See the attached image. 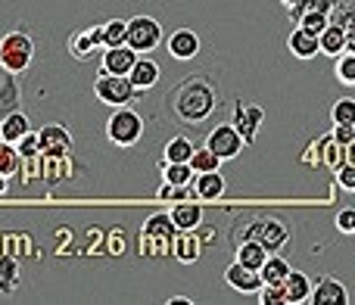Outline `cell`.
Masks as SVG:
<instances>
[{
	"instance_id": "cell-1",
	"label": "cell",
	"mask_w": 355,
	"mask_h": 305,
	"mask_svg": "<svg viewBox=\"0 0 355 305\" xmlns=\"http://www.w3.org/2000/svg\"><path fill=\"white\" fill-rule=\"evenodd\" d=\"M168 106H172V116L181 125H200L212 116V110L218 106V91L209 78L202 75H190V78L178 81L172 87V97H168Z\"/></svg>"
},
{
	"instance_id": "cell-2",
	"label": "cell",
	"mask_w": 355,
	"mask_h": 305,
	"mask_svg": "<svg viewBox=\"0 0 355 305\" xmlns=\"http://www.w3.org/2000/svg\"><path fill=\"white\" fill-rule=\"evenodd\" d=\"M175 234H178V225L172 221V215H166V212L150 215L141 227L137 250H141L144 256H166V252H172Z\"/></svg>"
},
{
	"instance_id": "cell-3",
	"label": "cell",
	"mask_w": 355,
	"mask_h": 305,
	"mask_svg": "<svg viewBox=\"0 0 355 305\" xmlns=\"http://www.w3.org/2000/svg\"><path fill=\"white\" fill-rule=\"evenodd\" d=\"M106 137H110L116 147H135L144 137V119L141 112L128 110V106H116L106 122Z\"/></svg>"
},
{
	"instance_id": "cell-4",
	"label": "cell",
	"mask_w": 355,
	"mask_h": 305,
	"mask_svg": "<svg viewBox=\"0 0 355 305\" xmlns=\"http://www.w3.org/2000/svg\"><path fill=\"white\" fill-rule=\"evenodd\" d=\"M31 56H35V41L25 31H10V35L0 37V66L10 75L25 72Z\"/></svg>"
},
{
	"instance_id": "cell-5",
	"label": "cell",
	"mask_w": 355,
	"mask_h": 305,
	"mask_svg": "<svg viewBox=\"0 0 355 305\" xmlns=\"http://www.w3.org/2000/svg\"><path fill=\"white\" fill-rule=\"evenodd\" d=\"M94 94H97L100 103H106V106H112V110H116V106H128L141 91H137V87L131 85L128 75L100 72V75H97V81H94Z\"/></svg>"
},
{
	"instance_id": "cell-6",
	"label": "cell",
	"mask_w": 355,
	"mask_h": 305,
	"mask_svg": "<svg viewBox=\"0 0 355 305\" xmlns=\"http://www.w3.org/2000/svg\"><path fill=\"white\" fill-rule=\"evenodd\" d=\"M240 237H243V240H259V243H262L268 252H281L284 246L290 243L287 225H281L277 218H252L250 225L243 227V234H240Z\"/></svg>"
},
{
	"instance_id": "cell-7",
	"label": "cell",
	"mask_w": 355,
	"mask_h": 305,
	"mask_svg": "<svg viewBox=\"0 0 355 305\" xmlns=\"http://www.w3.org/2000/svg\"><path fill=\"white\" fill-rule=\"evenodd\" d=\"M128 44L137 53H153L162 44V25L153 16H135L128 19Z\"/></svg>"
},
{
	"instance_id": "cell-8",
	"label": "cell",
	"mask_w": 355,
	"mask_h": 305,
	"mask_svg": "<svg viewBox=\"0 0 355 305\" xmlns=\"http://www.w3.org/2000/svg\"><path fill=\"white\" fill-rule=\"evenodd\" d=\"M206 147L212 152H218L221 159H237L240 150L246 147V141H243V134L234 128V122H225V125H215V128L209 131Z\"/></svg>"
},
{
	"instance_id": "cell-9",
	"label": "cell",
	"mask_w": 355,
	"mask_h": 305,
	"mask_svg": "<svg viewBox=\"0 0 355 305\" xmlns=\"http://www.w3.org/2000/svg\"><path fill=\"white\" fill-rule=\"evenodd\" d=\"M141 60L131 44H122V47H106L103 50V60H100V72H110V75H131L135 62Z\"/></svg>"
},
{
	"instance_id": "cell-10",
	"label": "cell",
	"mask_w": 355,
	"mask_h": 305,
	"mask_svg": "<svg viewBox=\"0 0 355 305\" xmlns=\"http://www.w3.org/2000/svg\"><path fill=\"white\" fill-rule=\"evenodd\" d=\"M225 281H227V287H231V290H237V293H259V290L265 287V281H262V271H256V268H246V265H240V262L227 265V271H225Z\"/></svg>"
},
{
	"instance_id": "cell-11",
	"label": "cell",
	"mask_w": 355,
	"mask_h": 305,
	"mask_svg": "<svg viewBox=\"0 0 355 305\" xmlns=\"http://www.w3.org/2000/svg\"><path fill=\"white\" fill-rule=\"evenodd\" d=\"M231 122H234V128H237L240 134H243L246 147H250V143L256 141V134H259V125L265 122V112L259 110V106L234 103V116H231Z\"/></svg>"
},
{
	"instance_id": "cell-12",
	"label": "cell",
	"mask_w": 355,
	"mask_h": 305,
	"mask_svg": "<svg viewBox=\"0 0 355 305\" xmlns=\"http://www.w3.org/2000/svg\"><path fill=\"white\" fill-rule=\"evenodd\" d=\"M97 47H103V25L75 31L72 41H69V53H72L75 60H91V56L97 53Z\"/></svg>"
},
{
	"instance_id": "cell-13",
	"label": "cell",
	"mask_w": 355,
	"mask_h": 305,
	"mask_svg": "<svg viewBox=\"0 0 355 305\" xmlns=\"http://www.w3.org/2000/svg\"><path fill=\"white\" fill-rule=\"evenodd\" d=\"M166 47H168V56H172V60L190 62L196 53H200V37H196V31H190V28H178L168 35Z\"/></svg>"
},
{
	"instance_id": "cell-14",
	"label": "cell",
	"mask_w": 355,
	"mask_h": 305,
	"mask_svg": "<svg viewBox=\"0 0 355 305\" xmlns=\"http://www.w3.org/2000/svg\"><path fill=\"white\" fill-rule=\"evenodd\" d=\"M287 50L296 60H315V56L321 53V37L312 35L309 28H302V25H296L287 37Z\"/></svg>"
},
{
	"instance_id": "cell-15",
	"label": "cell",
	"mask_w": 355,
	"mask_h": 305,
	"mask_svg": "<svg viewBox=\"0 0 355 305\" xmlns=\"http://www.w3.org/2000/svg\"><path fill=\"white\" fill-rule=\"evenodd\" d=\"M37 137H41V156H66L72 147V134L62 125H44Z\"/></svg>"
},
{
	"instance_id": "cell-16",
	"label": "cell",
	"mask_w": 355,
	"mask_h": 305,
	"mask_svg": "<svg viewBox=\"0 0 355 305\" xmlns=\"http://www.w3.org/2000/svg\"><path fill=\"white\" fill-rule=\"evenodd\" d=\"M312 302L315 305H346L349 302V290L337 277H321L312 290Z\"/></svg>"
},
{
	"instance_id": "cell-17",
	"label": "cell",
	"mask_w": 355,
	"mask_h": 305,
	"mask_svg": "<svg viewBox=\"0 0 355 305\" xmlns=\"http://www.w3.org/2000/svg\"><path fill=\"white\" fill-rule=\"evenodd\" d=\"M200 252H202V240H200V234H193V231H178L175 234V240H172V256L178 259V262H196L200 259Z\"/></svg>"
},
{
	"instance_id": "cell-18",
	"label": "cell",
	"mask_w": 355,
	"mask_h": 305,
	"mask_svg": "<svg viewBox=\"0 0 355 305\" xmlns=\"http://www.w3.org/2000/svg\"><path fill=\"white\" fill-rule=\"evenodd\" d=\"M221 193H225V177H221L218 171H200V175L193 177L190 196H196V200H218Z\"/></svg>"
},
{
	"instance_id": "cell-19",
	"label": "cell",
	"mask_w": 355,
	"mask_h": 305,
	"mask_svg": "<svg viewBox=\"0 0 355 305\" xmlns=\"http://www.w3.org/2000/svg\"><path fill=\"white\" fill-rule=\"evenodd\" d=\"M131 85L137 87V91H150V87H156L159 85V62H153V60H147V56H141V60L135 62V69H131Z\"/></svg>"
},
{
	"instance_id": "cell-20",
	"label": "cell",
	"mask_w": 355,
	"mask_h": 305,
	"mask_svg": "<svg viewBox=\"0 0 355 305\" xmlns=\"http://www.w3.org/2000/svg\"><path fill=\"white\" fill-rule=\"evenodd\" d=\"M168 215H172V221L178 225V231H200L202 227V209L190 200H181Z\"/></svg>"
},
{
	"instance_id": "cell-21",
	"label": "cell",
	"mask_w": 355,
	"mask_h": 305,
	"mask_svg": "<svg viewBox=\"0 0 355 305\" xmlns=\"http://www.w3.org/2000/svg\"><path fill=\"white\" fill-rule=\"evenodd\" d=\"M312 281L302 271H290L287 281H284V293H287V305H300L306 299H312Z\"/></svg>"
},
{
	"instance_id": "cell-22",
	"label": "cell",
	"mask_w": 355,
	"mask_h": 305,
	"mask_svg": "<svg viewBox=\"0 0 355 305\" xmlns=\"http://www.w3.org/2000/svg\"><path fill=\"white\" fill-rule=\"evenodd\" d=\"M271 252L265 250L259 240H243V243H237V252H234V262H240V265H246V268H256V271H262V265H265V259H268Z\"/></svg>"
},
{
	"instance_id": "cell-23",
	"label": "cell",
	"mask_w": 355,
	"mask_h": 305,
	"mask_svg": "<svg viewBox=\"0 0 355 305\" xmlns=\"http://www.w3.org/2000/svg\"><path fill=\"white\" fill-rule=\"evenodd\" d=\"M318 37H321V53L324 56H334V60H337L340 53H346V28L343 25L331 22Z\"/></svg>"
},
{
	"instance_id": "cell-24",
	"label": "cell",
	"mask_w": 355,
	"mask_h": 305,
	"mask_svg": "<svg viewBox=\"0 0 355 305\" xmlns=\"http://www.w3.org/2000/svg\"><path fill=\"white\" fill-rule=\"evenodd\" d=\"M0 134H3L6 143H19L25 134H28V116L25 112H10V116H3V125H0Z\"/></svg>"
},
{
	"instance_id": "cell-25",
	"label": "cell",
	"mask_w": 355,
	"mask_h": 305,
	"mask_svg": "<svg viewBox=\"0 0 355 305\" xmlns=\"http://www.w3.org/2000/svg\"><path fill=\"white\" fill-rule=\"evenodd\" d=\"M162 175H166V181L175 184V187H190L196 171L190 162H166V159H162Z\"/></svg>"
},
{
	"instance_id": "cell-26",
	"label": "cell",
	"mask_w": 355,
	"mask_h": 305,
	"mask_svg": "<svg viewBox=\"0 0 355 305\" xmlns=\"http://www.w3.org/2000/svg\"><path fill=\"white\" fill-rule=\"evenodd\" d=\"M290 271H293V268H290L287 259L277 256V252H271V256L265 259V265H262V281L265 284H284Z\"/></svg>"
},
{
	"instance_id": "cell-27",
	"label": "cell",
	"mask_w": 355,
	"mask_h": 305,
	"mask_svg": "<svg viewBox=\"0 0 355 305\" xmlns=\"http://www.w3.org/2000/svg\"><path fill=\"white\" fill-rule=\"evenodd\" d=\"M122 44H128V22H125V19H110V22H103V50L122 47Z\"/></svg>"
},
{
	"instance_id": "cell-28",
	"label": "cell",
	"mask_w": 355,
	"mask_h": 305,
	"mask_svg": "<svg viewBox=\"0 0 355 305\" xmlns=\"http://www.w3.org/2000/svg\"><path fill=\"white\" fill-rule=\"evenodd\" d=\"M196 152V147L193 143L187 141V137H172V141L166 143V152H162V159H166V162H190V156H193Z\"/></svg>"
},
{
	"instance_id": "cell-29",
	"label": "cell",
	"mask_w": 355,
	"mask_h": 305,
	"mask_svg": "<svg viewBox=\"0 0 355 305\" xmlns=\"http://www.w3.org/2000/svg\"><path fill=\"white\" fill-rule=\"evenodd\" d=\"M337 10V0H302L300 6H290V19H293L296 25H300V19L306 16V12H334Z\"/></svg>"
},
{
	"instance_id": "cell-30",
	"label": "cell",
	"mask_w": 355,
	"mask_h": 305,
	"mask_svg": "<svg viewBox=\"0 0 355 305\" xmlns=\"http://www.w3.org/2000/svg\"><path fill=\"white\" fill-rule=\"evenodd\" d=\"M334 75H337L340 85L346 87H355V53H340L337 60H334Z\"/></svg>"
},
{
	"instance_id": "cell-31",
	"label": "cell",
	"mask_w": 355,
	"mask_h": 305,
	"mask_svg": "<svg viewBox=\"0 0 355 305\" xmlns=\"http://www.w3.org/2000/svg\"><path fill=\"white\" fill-rule=\"evenodd\" d=\"M221 162H225V159H221L218 152H212L209 147H196V152L190 156V165H193L196 175H200V171H218Z\"/></svg>"
},
{
	"instance_id": "cell-32",
	"label": "cell",
	"mask_w": 355,
	"mask_h": 305,
	"mask_svg": "<svg viewBox=\"0 0 355 305\" xmlns=\"http://www.w3.org/2000/svg\"><path fill=\"white\" fill-rule=\"evenodd\" d=\"M19 106V87L12 85V78H3L0 85V116H10Z\"/></svg>"
},
{
	"instance_id": "cell-33",
	"label": "cell",
	"mask_w": 355,
	"mask_h": 305,
	"mask_svg": "<svg viewBox=\"0 0 355 305\" xmlns=\"http://www.w3.org/2000/svg\"><path fill=\"white\" fill-rule=\"evenodd\" d=\"M19 284V265L12 259H0V293H12Z\"/></svg>"
},
{
	"instance_id": "cell-34",
	"label": "cell",
	"mask_w": 355,
	"mask_h": 305,
	"mask_svg": "<svg viewBox=\"0 0 355 305\" xmlns=\"http://www.w3.org/2000/svg\"><path fill=\"white\" fill-rule=\"evenodd\" d=\"M331 119H334V125H355V100L352 97L337 100L331 110Z\"/></svg>"
},
{
	"instance_id": "cell-35",
	"label": "cell",
	"mask_w": 355,
	"mask_h": 305,
	"mask_svg": "<svg viewBox=\"0 0 355 305\" xmlns=\"http://www.w3.org/2000/svg\"><path fill=\"white\" fill-rule=\"evenodd\" d=\"M19 150H16V143H3L0 147V175H16V168H19Z\"/></svg>"
},
{
	"instance_id": "cell-36",
	"label": "cell",
	"mask_w": 355,
	"mask_h": 305,
	"mask_svg": "<svg viewBox=\"0 0 355 305\" xmlns=\"http://www.w3.org/2000/svg\"><path fill=\"white\" fill-rule=\"evenodd\" d=\"M259 302H262V305H287L284 284H265V287L259 290Z\"/></svg>"
},
{
	"instance_id": "cell-37",
	"label": "cell",
	"mask_w": 355,
	"mask_h": 305,
	"mask_svg": "<svg viewBox=\"0 0 355 305\" xmlns=\"http://www.w3.org/2000/svg\"><path fill=\"white\" fill-rule=\"evenodd\" d=\"M331 22H334L331 12H306V16L300 19V25H302V28H309L312 35H321V31H324Z\"/></svg>"
},
{
	"instance_id": "cell-38",
	"label": "cell",
	"mask_w": 355,
	"mask_h": 305,
	"mask_svg": "<svg viewBox=\"0 0 355 305\" xmlns=\"http://www.w3.org/2000/svg\"><path fill=\"white\" fill-rule=\"evenodd\" d=\"M334 177H337L340 190H346V193H355V162L340 165V168L334 171Z\"/></svg>"
},
{
	"instance_id": "cell-39",
	"label": "cell",
	"mask_w": 355,
	"mask_h": 305,
	"mask_svg": "<svg viewBox=\"0 0 355 305\" xmlns=\"http://www.w3.org/2000/svg\"><path fill=\"white\" fill-rule=\"evenodd\" d=\"M16 150H19V156H22V159H35V156H41V137L31 134V131H28V134H25L22 141L16 143Z\"/></svg>"
},
{
	"instance_id": "cell-40",
	"label": "cell",
	"mask_w": 355,
	"mask_h": 305,
	"mask_svg": "<svg viewBox=\"0 0 355 305\" xmlns=\"http://www.w3.org/2000/svg\"><path fill=\"white\" fill-rule=\"evenodd\" d=\"M331 19L343 28H355V3H337V10L331 12Z\"/></svg>"
},
{
	"instance_id": "cell-41",
	"label": "cell",
	"mask_w": 355,
	"mask_h": 305,
	"mask_svg": "<svg viewBox=\"0 0 355 305\" xmlns=\"http://www.w3.org/2000/svg\"><path fill=\"white\" fill-rule=\"evenodd\" d=\"M337 231L340 234H355V209H340L337 212Z\"/></svg>"
},
{
	"instance_id": "cell-42",
	"label": "cell",
	"mask_w": 355,
	"mask_h": 305,
	"mask_svg": "<svg viewBox=\"0 0 355 305\" xmlns=\"http://www.w3.org/2000/svg\"><path fill=\"white\" fill-rule=\"evenodd\" d=\"M331 137H334L337 143H343V147H346V143L355 141V125H334Z\"/></svg>"
},
{
	"instance_id": "cell-43",
	"label": "cell",
	"mask_w": 355,
	"mask_h": 305,
	"mask_svg": "<svg viewBox=\"0 0 355 305\" xmlns=\"http://www.w3.org/2000/svg\"><path fill=\"white\" fill-rule=\"evenodd\" d=\"M110 240H112L110 250H112V252H122V243H119V240H122V231H112V234H110Z\"/></svg>"
},
{
	"instance_id": "cell-44",
	"label": "cell",
	"mask_w": 355,
	"mask_h": 305,
	"mask_svg": "<svg viewBox=\"0 0 355 305\" xmlns=\"http://www.w3.org/2000/svg\"><path fill=\"white\" fill-rule=\"evenodd\" d=\"M346 50L355 53V28H346Z\"/></svg>"
},
{
	"instance_id": "cell-45",
	"label": "cell",
	"mask_w": 355,
	"mask_h": 305,
	"mask_svg": "<svg viewBox=\"0 0 355 305\" xmlns=\"http://www.w3.org/2000/svg\"><path fill=\"white\" fill-rule=\"evenodd\" d=\"M281 3H284V6H287V10H290V6H300L302 0H281Z\"/></svg>"
},
{
	"instance_id": "cell-46",
	"label": "cell",
	"mask_w": 355,
	"mask_h": 305,
	"mask_svg": "<svg viewBox=\"0 0 355 305\" xmlns=\"http://www.w3.org/2000/svg\"><path fill=\"white\" fill-rule=\"evenodd\" d=\"M6 190V175H0V193Z\"/></svg>"
},
{
	"instance_id": "cell-47",
	"label": "cell",
	"mask_w": 355,
	"mask_h": 305,
	"mask_svg": "<svg viewBox=\"0 0 355 305\" xmlns=\"http://www.w3.org/2000/svg\"><path fill=\"white\" fill-rule=\"evenodd\" d=\"M3 143H6V141H3V134H0V147H3Z\"/></svg>"
}]
</instances>
